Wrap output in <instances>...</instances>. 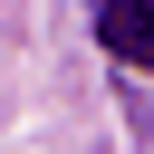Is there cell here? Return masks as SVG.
I'll return each instance as SVG.
<instances>
[{
  "mask_svg": "<svg viewBox=\"0 0 154 154\" xmlns=\"http://www.w3.org/2000/svg\"><path fill=\"white\" fill-rule=\"evenodd\" d=\"M96 38H106V58L154 67V0H106L96 10Z\"/></svg>",
  "mask_w": 154,
  "mask_h": 154,
  "instance_id": "obj_1",
  "label": "cell"
}]
</instances>
